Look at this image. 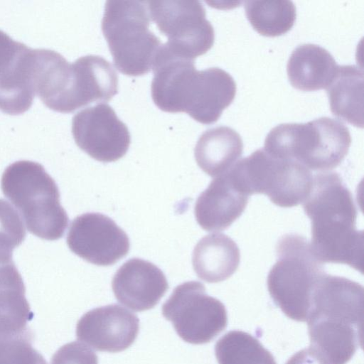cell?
I'll return each mask as SVG.
<instances>
[{
	"label": "cell",
	"instance_id": "cell-1",
	"mask_svg": "<svg viewBox=\"0 0 364 364\" xmlns=\"http://www.w3.org/2000/svg\"><path fill=\"white\" fill-rule=\"evenodd\" d=\"M302 203L311 222L310 247L316 259L349 265L362 273L363 232L356 228V206L339 174L324 171L313 176Z\"/></svg>",
	"mask_w": 364,
	"mask_h": 364
},
{
	"label": "cell",
	"instance_id": "cell-2",
	"mask_svg": "<svg viewBox=\"0 0 364 364\" xmlns=\"http://www.w3.org/2000/svg\"><path fill=\"white\" fill-rule=\"evenodd\" d=\"M363 287L324 273L312 294L306 320L310 347L326 364H346L362 347Z\"/></svg>",
	"mask_w": 364,
	"mask_h": 364
},
{
	"label": "cell",
	"instance_id": "cell-3",
	"mask_svg": "<svg viewBox=\"0 0 364 364\" xmlns=\"http://www.w3.org/2000/svg\"><path fill=\"white\" fill-rule=\"evenodd\" d=\"M1 187L31 234L47 240L63 237L68 216L60 205L57 184L41 164L28 160L10 164L3 173Z\"/></svg>",
	"mask_w": 364,
	"mask_h": 364
},
{
	"label": "cell",
	"instance_id": "cell-4",
	"mask_svg": "<svg viewBox=\"0 0 364 364\" xmlns=\"http://www.w3.org/2000/svg\"><path fill=\"white\" fill-rule=\"evenodd\" d=\"M351 144L341 122L323 117L307 123L281 124L270 130L264 149L269 154L295 160L308 169L326 171L337 167Z\"/></svg>",
	"mask_w": 364,
	"mask_h": 364
},
{
	"label": "cell",
	"instance_id": "cell-5",
	"mask_svg": "<svg viewBox=\"0 0 364 364\" xmlns=\"http://www.w3.org/2000/svg\"><path fill=\"white\" fill-rule=\"evenodd\" d=\"M150 19L146 1L106 2L102 31L120 73L141 76L153 69L162 43L149 30Z\"/></svg>",
	"mask_w": 364,
	"mask_h": 364
},
{
	"label": "cell",
	"instance_id": "cell-6",
	"mask_svg": "<svg viewBox=\"0 0 364 364\" xmlns=\"http://www.w3.org/2000/svg\"><path fill=\"white\" fill-rule=\"evenodd\" d=\"M277 262L267 277V288L274 304L289 318L306 321L313 292L326 273L303 236L286 234L276 246Z\"/></svg>",
	"mask_w": 364,
	"mask_h": 364
},
{
	"label": "cell",
	"instance_id": "cell-7",
	"mask_svg": "<svg viewBox=\"0 0 364 364\" xmlns=\"http://www.w3.org/2000/svg\"><path fill=\"white\" fill-rule=\"evenodd\" d=\"M228 172L248 196L264 194L274 204L283 208L303 203L313 182L311 172L304 165L274 156L264 149L238 161Z\"/></svg>",
	"mask_w": 364,
	"mask_h": 364
},
{
	"label": "cell",
	"instance_id": "cell-8",
	"mask_svg": "<svg viewBox=\"0 0 364 364\" xmlns=\"http://www.w3.org/2000/svg\"><path fill=\"white\" fill-rule=\"evenodd\" d=\"M32 80L35 94L53 111L70 113L93 102L94 83L83 57L70 63L54 50L33 49Z\"/></svg>",
	"mask_w": 364,
	"mask_h": 364
},
{
	"label": "cell",
	"instance_id": "cell-9",
	"mask_svg": "<svg viewBox=\"0 0 364 364\" xmlns=\"http://www.w3.org/2000/svg\"><path fill=\"white\" fill-rule=\"evenodd\" d=\"M162 314L172 322L177 334L191 344L209 343L228 324L224 304L207 294L205 286L197 281L177 286L163 304Z\"/></svg>",
	"mask_w": 364,
	"mask_h": 364
},
{
	"label": "cell",
	"instance_id": "cell-10",
	"mask_svg": "<svg viewBox=\"0 0 364 364\" xmlns=\"http://www.w3.org/2000/svg\"><path fill=\"white\" fill-rule=\"evenodd\" d=\"M150 18L168 41L173 54L191 60L206 53L215 40L214 28L198 1H147Z\"/></svg>",
	"mask_w": 364,
	"mask_h": 364
},
{
	"label": "cell",
	"instance_id": "cell-11",
	"mask_svg": "<svg viewBox=\"0 0 364 364\" xmlns=\"http://www.w3.org/2000/svg\"><path fill=\"white\" fill-rule=\"evenodd\" d=\"M72 134L78 147L101 162H113L127 152L131 136L127 125L107 104H98L77 112Z\"/></svg>",
	"mask_w": 364,
	"mask_h": 364
},
{
	"label": "cell",
	"instance_id": "cell-12",
	"mask_svg": "<svg viewBox=\"0 0 364 364\" xmlns=\"http://www.w3.org/2000/svg\"><path fill=\"white\" fill-rule=\"evenodd\" d=\"M67 244L76 255L98 266L115 264L130 247L126 232L110 218L98 213L76 217L70 224Z\"/></svg>",
	"mask_w": 364,
	"mask_h": 364
},
{
	"label": "cell",
	"instance_id": "cell-13",
	"mask_svg": "<svg viewBox=\"0 0 364 364\" xmlns=\"http://www.w3.org/2000/svg\"><path fill=\"white\" fill-rule=\"evenodd\" d=\"M139 329L136 315L114 304L86 312L77 323L76 337L96 350L116 353L134 342Z\"/></svg>",
	"mask_w": 364,
	"mask_h": 364
},
{
	"label": "cell",
	"instance_id": "cell-14",
	"mask_svg": "<svg viewBox=\"0 0 364 364\" xmlns=\"http://www.w3.org/2000/svg\"><path fill=\"white\" fill-rule=\"evenodd\" d=\"M112 288L117 301L134 311L154 308L168 289L163 272L140 258L125 262L114 274Z\"/></svg>",
	"mask_w": 364,
	"mask_h": 364
},
{
	"label": "cell",
	"instance_id": "cell-15",
	"mask_svg": "<svg viewBox=\"0 0 364 364\" xmlns=\"http://www.w3.org/2000/svg\"><path fill=\"white\" fill-rule=\"evenodd\" d=\"M233 77L219 68L197 70L187 90L184 112L203 124H211L235 99Z\"/></svg>",
	"mask_w": 364,
	"mask_h": 364
},
{
	"label": "cell",
	"instance_id": "cell-16",
	"mask_svg": "<svg viewBox=\"0 0 364 364\" xmlns=\"http://www.w3.org/2000/svg\"><path fill=\"white\" fill-rule=\"evenodd\" d=\"M248 199L226 172L214 178L198 196L194 208L196 221L206 231L223 230L242 215Z\"/></svg>",
	"mask_w": 364,
	"mask_h": 364
},
{
	"label": "cell",
	"instance_id": "cell-17",
	"mask_svg": "<svg viewBox=\"0 0 364 364\" xmlns=\"http://www.w3.org/2000/svg\"><path fill=\"white\" fill-rule=\"evenodd\" d=\"M12 257L0 256V339L32 332L27 326L33 313Z\"/></svg>",
	"mask_w": 364,
	"mask_h": 364
},
{
	"label": "cell",
	"instance_id": "cell-18",
	"mask_svg": "<svg viewBox=\"0 0 364 364\" xmlns=\"http://www.w3.org/2000/svg\"><path fill=\"white\" fill-rule=\"evenodd\" d=\"M339 65L325 48L315 44H303L291 53L287 65L289 82L301 91L326 89L336 75Z\"/></svg>",
	"mask_w": 364,
	"mask_h": 364
},
{
	"label": "cell",
	"instance_id": "cell-19",
	"mask_svg": "<svg viewBox=\"0 0 364 364\" xmlns=\"http://www.w3.org/2000/svg\"><path fill=\"white\" fill-rule=\"evenodd\" d=\"M240 261L238 246L223 233H213L201 238L192 255L195 272L200 279L208 283L228 279L237 270Z\"/></svg>",
	"mask_w": 364,
	"mask_h": 364
},
{
	"label": "cell",
	"instance_id": "cell-20",
	"mask_svg": "<svg viewBox=\"0 0 364 364\" xmlns=\"http://www.w3.org/2000/svg\"><path fill=\"white\" fill-rule=\"evenodd\" d=\"M243 142L233 129L220 126L209 129L199 137L194 149L198 166L217 177L228 172L242 154Z\"/></svg>",
	"mask_w": 364,
	"mask_h": 364
},
{
	"label": "cell",
	"instance_id": "cell-21",
	"mask_svg": "<svg viewBox=\"0 0 364 364\" xmlns=\"http://www.w3.org/2000/svg\"><path fill=\"white\" fill-rule=\"evenodd\" d=\"M363 71L355 65H339L326 89L332 114L356 127H363Z\"/></svg>",
	"mask_w": 364,
	"mask_h": 364
},
{
	"label": "cell",
	"instance_id": "cell-22",
	"mask_svg": "<svg viewBox=\"0 0 364 364\" xmlns=\"http://www.w3.org/2000/svg\"><path fill=\"white\" fill-rule=\"evenodd\" d=\"M244 8L252 28L267 37L285 34L296 18V7L291 1H247Z\"/></svg>",
	"mask_w": 364,
	"mask_h": 364
},
{
	"label": "cell",
	"instance_id": "cell-23",
	"mask_svg": "<svg viewBox=\"0 0 364 364\" xmlns=\"http://www.w3.org/2000/svg\"><path fill=\"white\" fill-rule=\"evenodd\" d=\"M218 364H277L272 353L252 335L230 331L215 343Z\"/></svg>",
	"mask_w": 364,
	"mask_h": 364
},
{
	"label": "cell",
	"instance_id": "cell-24",
	"mask_svg": "<svg viewBox=\"0 0 364 364\" xmlns=\"http://www.w3.org/2000/svg\"><path fill=\"white\" fill-rule=\"evenodd\" d=\"M32 333L0 340V364H47L43 356L32 346Z\"/></svg>",
	"mask_w": 364,
	"mask_h": 364
},
{
	"label": "cell",
	"instance_id": "cell-25",
	"mask_svg": "<svg viewBox=\"0 0 364 364\" xmlns=\"http://www.w3.org/2000/svg\"><path fill=\"white\" fill-rule=\"evenodd\" d=\"M26 230L17 211L0 199V250L13 252L26 237Z\"/></svg>",
	"mask_w": 364,
	"mask_h": 364
},
{
	"label": "cell",
	"instance_id": "cell-26",
	"mask_svg": "<svg viewBox=\"0 0 364 364\" xmlns=\"http://www.w3.org/2000/svg\"><path fill=\"white\" fill-rule=\"evenodd\" d=\"M50 364H98V358L85 344L73 341L61 346L53 355Z\"/></svg>",
	"mask_w": 364,
	"mask_h": 364
},
{
	"label": "cell",
	"instance_id": "cell-27",
	"mask_svg": "<svg viewBox=\"0 0 364 364\" xmlns=\"http://www.w3.org/2000/svg\"><path fill=\"white\" fill-rule=\"evenodd\" d=\"M27 48L0 30V78L10 70Z\"/></svg>",
	"mask_w": 364,
	"mask_h": 364
},
{
	"label": "cell",
	"instance_id": "cell-28",
	"mask_svg": "<svg viewBox=\"0 0 364 364\" xmlns=\"http://www.w3.org/2000/svg\"><path fill=\"white\" fill-rule=\"evenodd\" d=\"M286 364H326L312 348H304L294 353Z\"/></svg>",
	"mask_w": 364,
	"mask_h": 364
}]
</instances>
